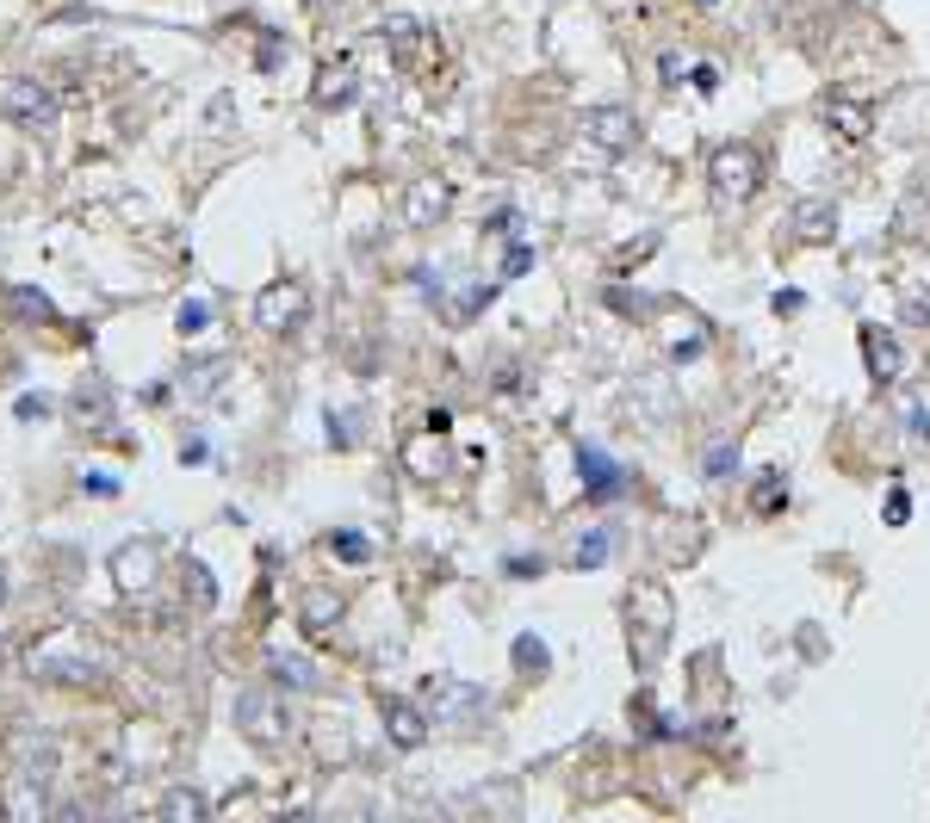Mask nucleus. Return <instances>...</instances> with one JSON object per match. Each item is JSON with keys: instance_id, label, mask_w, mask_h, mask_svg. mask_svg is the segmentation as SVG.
<instances>
[{"instance_id": "obj_18", "label": "nucleus", "mask_w": 930, "mask_h": 823, "mask_svg": "<svg viewBox=\"0 0 930 823\" xmlns=\"http://www.w3.org/2000/svg\"><path fill=\"white\" fill-rule=\"evenodd\" d=\"M268 668H273V682H280V687H316V668L304 663V656H285V651H280Z\"/></svg>"}, {"instance_id": "obj_17", "label": "nucleus", "mask_w": 930, "mask_h": 823, "mask_svg": "<svg viewBox=\"0 0 930 823\" xmlns=\"http://www.w3.org/2000/svg\"><path fill=\"white\" fill-rule=\"evenodd\" d=\"M701 471H708V483H725L732 471H739V440H713L708 458H701Z\"/></svg>"}, {"instance_id": "obj_26", "label": "nucleus", "mask_w": 930, "mask_h": 823, "mask_svg": "<svg viewBox=\"0 0 930 823\" xmlns=\"http://www.w3.org/2000/svg\"><path fill=\"white\" fill-rule=\"evenodd\" d=\"M211 594H218V589H211L206 563H192V601H199V606H211Z\"/></svg>"}, {"instance_id": "obj_24", "label": "nucleus", "mask_w": 930, "mask_h": 823, "mask_svg": "<svg viewBox=\"0 0 930 823\" xmlns=\"http://www.w3.org/2000/svg\"><path fill=\"white\" fill-rule=\"evenodd\" d=\"M13 304H19L25 316H38V323H50V316H56V310H50V297H44V292H13Z\"/></svg>"}, {"instance_id": "obj_7", "label": "nucleus", "mask_w": 930, "mask_h": 823, "mask_svg": "<svg viewBox=\"0 0 930 823\" xmlns=\"http://www.w3.org/2000/svg\"><path fill=\"white\" fill-rule=\"evenodd\" d=\"M577 477H584V496H589V502L627 496V471H620L602 446H577Z\"/></svg>"}, {"instance_id": "obj_15", "label": "nucleus", "mask_w": 930, "mask_h": 823, "mask_svg": "<svg viewBox=\"0 0 930 823\" xmlns=\"http://www.w3.org/2000/svg\"><path fill=\"white\" fill-rule=\"evenodd\" d=\"M788 502V483H782V471H757V483H751V508L757 514H775Z\"/></svg>"}, {"instance_id": "obj_31", "label": "nucleus", "mask_w": 930, "mask_h": 823, "mask_svg": "<svg viewBox=\"0 0 930 823\" xmlns=\"http://www.w3.org/2000/svg\"><path fill=\"white\" fill-rule=\"evenodd\" d=\"M335 551H342V558H354V563H360V558H366V539H354V532H347V539H335Z\"/></svg>"}, {"instance_id": "obj_32", "label": "nucleus", "mask_w": 930, "mask_h": 823, "mask_svg": "<svg viewBox=\"0 0 930 823\" xmlns=\"http://www.w3.org/2000/svg\"><path fill=\"white\" fill-rule=\"evenodd\" d=\"M0 601H7V576H0Z\"/></svg>"}, {"instance_id": "obj_22", "label": "nucleus", "mask_w": 930, "mask_h": 823, "mask_svg": "<svg viewBox=\"0 0 930 823\" xmlns=\"http://www.w3.org/2000/svg\"><path fill=\"white\" fill-rule=\"evenodd\" d=\"M708 347V335H701V323H689V335H670V359H694Z\"/></svg>"}, {"instance_id": "obj_25", "label": "nucleus", "mask_w": 930, "mask_h": 823, "mask_svg": "<svg viewBox=\"0 0 930 823\" xmlns=\"http://www.w3.org/2000/svg\"><path fill=\"white\" fill-rule=\"evenodd\" d=\"M906 434H912V440H930V409H924V403H906Z\"/></svg>"}, {"instance_id": "obj_13", "label": "nucleus", "mask_w": 930, "mask_h": 823, "mask_svg": "<svg viewBox=\"0 0 930 823\" xmlns=\"http://www.w3.org/2000/svg\"><path fill=\"white\" fill-rule=\"evenodd\" d=\"M825 125H832L844 143H863L868 130H875V112H868L863 99H825Z\"/></svg>"}, {"instance_id": "obj_14", "label": "nucleus", "mask_w": 930, "mask_h": 823, "mask_svg": "<svg viewBox=\"0 0 930 823\" xmlns=\"http://www.w3.org/2000/svg\"><path fill=\"white\" fill-rule=\"evenodd\" d=\"M794 235H801V242H825V235H837V204L832 199H801L794 204Z\"/></svg>"}, {"instance_id": "obj_5", "label": "nucleus", "mask_w": 930, "mask_h": 823, "mask_svg": "<svg viewBox=\"0 0 930 823\" xmlns=\"http://www.w3.org/2000/svg\"><path fill=\"white\" fill-rule=\"evenodd\" d=\"M304 310H311V297H304L299 279H273L268 292L254 297V328H268V335H285V328H299Z\"/></svg>"}, {"instance_id": "obj_29", "label": "nucleus", "mask_w": 930, "mask_h": 823, "mask_svg": "<svg viewBox=\"0 0 930 823\" xmlns=\"http://www.w3.org/2000/svg\"><path fill=\"white\" fill-rule=\"evenodd\" d=\"M906 514H912V502H906V489H894V496H887V520H894V527H899V520H906Z\"/></svg>"}, {"instance_id": "obj_19", "label": "nucleus", "mask_w": 930, "mask_h": 823, "mask_svg": "<svg viewBox=\"0 0 930 823\" xmlns=\"http://www.w3.org/2000/svg\"><path fill=\"white\" fill-rule=\"evenodd\" d=\"M354 99V75L347 68H323V81H316V106H347Z\"/></svg>"}, {"instance_id": "obj_16", "label": "nucleus", "mask_w": 930, "mask_h": 823, "mask_svg": "<svg viewBox=\"0 0 930 823\" xmlns=\"http://www.w3.org/2000/svg\"><path fill=\"white\" fill-rule=\"evenodd\" d=\"M335 620H342V601H330V594H311V601H304V632L311 637L335 632Z\"/></svg>"}, {"instance_id": "obj_2", "label": "nucleus", "mask_w": 930, "mask_h": 823, "mask_svg": "<svg viewBox=\"0 0 930 823\" xmlns=\"http://www.w3.org/2000/svg\"><path fill=\"white\" fill-rule=\"evenodd\" d=\"M422 713H428V725H484V718L497 713V699H490L484 687L459 682V675H428Z\"/></svg>"}, {"instance_id": "obj_33", "label": "nucleus", "mask_w": 930, "mask_h": 823, "mask_svg": "<svg viewBox=\"0 0 930 823\" xmlns=\"http://www.w3.org/2000/svg\"><path fill=\"white\" fill-rule=\"evenodd\" d=\"M701 7H713V0H701Z\"/></svg>"}, {"instance_id": "obj_30", "label": "nucleus", "mask_w": 930, "mask_h": 823, "mask_svg": "<svg viewBox=\"0 0 930 823\" xmlns=\"http://www.w3.org/2000/svg\"><path fill=\"white\" fill-rule=\"evenodd\" d=\"M527 266H534V249H515V254H509V266H503V273L515 279V273H527Z\"/></svg>"}, {"instance_id": "obj_3", "label": "nucleus", "mask_w": 930, "mask_h": 823, "mask_svg": "<svg viewBox=\"0 0 930 823\" xmlns=\"http://www.w3.org/2000/svg\"><path fill=\"white\" fill-rule=\"evenodd\" d=\"M56 94H50L44 81L32 75H13V81H0V118H13L19 130H56Z\"/></svg>"}, {"instance_id": "obj_4", "label": "nucleus", "mask_w": 930, "mask_h": 823, "mask_svg": "<svg viewBox=\"0 0 930 823\" xmlns=\"http://www.w3.org/2000/svg\"><path fill=\"white\" fill-rule=\"evenodd\" d=\"M708 180H713V199H720V204H744L751 192L763 187V156L751 149V143H732V149L713 156Z\"/></svg>"}, {"instance_id": "obj_12", "label": "nucleus", "mask_w": 930, "mask_h": 823, "mask_svg": "<svg viewBox=\"0 0 930 823\" xmlns=\"http://www.w3.org/2000/svg\"><path fill=\"white\" fill-rule=\"evenodd\" d=\"M447 204H453V187H447V180H416L410 199H404V218H410L416 230H428V223L447 211Z\"/></svg>"}, {"instance_id": "obj_23", "label": "nucleus", "mask_w": 930, "mask_h": 823, "mask_svg": "<svg viewBox=\"0 0 930 823\" xmlns=\"http://www.w3.org/2000/svg\"><path fill=\"white\" fill-rule=\"evenodd\" d=\"M161 811H168V817H206V799H199V792H174Z\"/></svg>"}, {"instance_id": "obj_11", "label": "nucleus", "mask_w": 930, "mask_h": 823, "mask_svg": "<svg viewBox=\"0 0 930 823\" xmlns=\"http://www.w3.org/2000/svg\"><path fill=\"white\" fill-rule=\"evenodd\" d=\"M863 354H868V378H875V384H894V378L906 372L899 341L887 335V328H863Z\"/></svg>"}, {"instance_id": "obj_9", "label": "nucleus", "mask_w": 930, "mask_h": 823, "mask_svg": "<svg viewBox=\"0 0 930 823\" xmlns=\"http://www.w3.org/2000/svg\"><path fill=\"white\" fill-rule=\"evenodd\" d=\"M156 539H143V545H125L118 558H112V576H118V589H149L156 582Z\"/></svg>"}, {"instance_id": "obj_6", "label": "nucleus", "mask_w": 930, "mask_h": 823, "mask_svg": "<svg viewBox=\"0 0 930 823\" xmlns=\"http://www.w3.org/2000/svg\"><path fill=\"white\" fill-rule=\"evenodd\" d=\"M584 137L596 143V149H608V156H620V149L639 143V118H633L627 106H589L584 112Z\"/></svg>"}, {"instance_id": "obj_21", "label": "nucleus", "mask_w": 930, "mask_h": 823, "mask_svg": "<svg viewBox=\"0 0 930 823\" xmlns=\"http://www.w3.org/2000/svg\"><path fill=\"white\" fill-rule=\"evenodd\" d=\"M515 663H521V668H546V663H552V651L540 644L534 632H527V637H515Z\"/></svg>"}, {"instance_id": "obj_28", "label": "nucleus", "mask_w": 930, "mask_h": 823, "mask_svg": "<svg viewBox=\"0 0 930 823\" xmlns=\"http://www.w3.org/2000/svg\"><path fill=\"white\" fill-rule=\"evenodd\" d=\"M906 323H930V297H924V292L906 297Z\"/></svg>"}, {"instance_id": "obj_1", "label": "nucleus", "mask_w": 930, "mask_h": 823, "mask_svg": "<svg viewBox=\"0 0 930 823\" xmlns=\"http://www.w3.org/2000/svg\"><path fill=\"white\" fill-rule=\"evenodd\" d=\"M627 644H633V668H658L670 651V594L658 582L633 589L627 601Z\"/></svg>"}, {"instance_id": "obj_8", "label": "nucleus", "mask_w": 930, "mask_h": 823, "mask_svg": "<svg viewBox=\"0 0 930 823\" xmlns=\"http://www.w3.org/2000/svg\"><path fill=\"white\" fill-rule=\"evenodd\" d=\"M237 725L249 730L254 743H280L285 730H292V713H280L273 694H242L237 699Z\"/></svg>"}, {"instance_id": "obj_27", "label": "nucleus", "mask_w": 930, "mask_h": 823, "mask_svg": "<svg viewBox=\"0 0 930 823\" xmlns=\"http://www.w3.org/2000/svg\"><path fill=\"white\" fill-rule=\"evenodd\" d=\"M180 328H187V335H199V328H206V304H180Z\"/></svg>"}, {"instance_id": "obj_10", "label": "nucleus", "mask_w": 930, "mask_h": 823, "mask_svg": "<svg viewBox=\"0 0 930 823\" xmlns=\"http://www.w3.org/2000/svg\"><path fill=\"white\" fill-rule=\"evenodd\" d=\"M385 730H391V743L397 749H422V737H428V713L422 706H410V699H385Z\"/></svg>"}, {"instance_id": "obj_20", "label": "nucleus", "mask_w": 930, "mask_h": 823, "mask_svg": "<svg viewBox=\"0 0 930 823\" xmlns=\"http://www.w3.org/2000/svg\"><path fill=\"white\" fill-rule=\"evenodd\" d=\"M602 563H608V532L589 527L584 539H577V570H602Z\"/></svg>"}]
</instances>
